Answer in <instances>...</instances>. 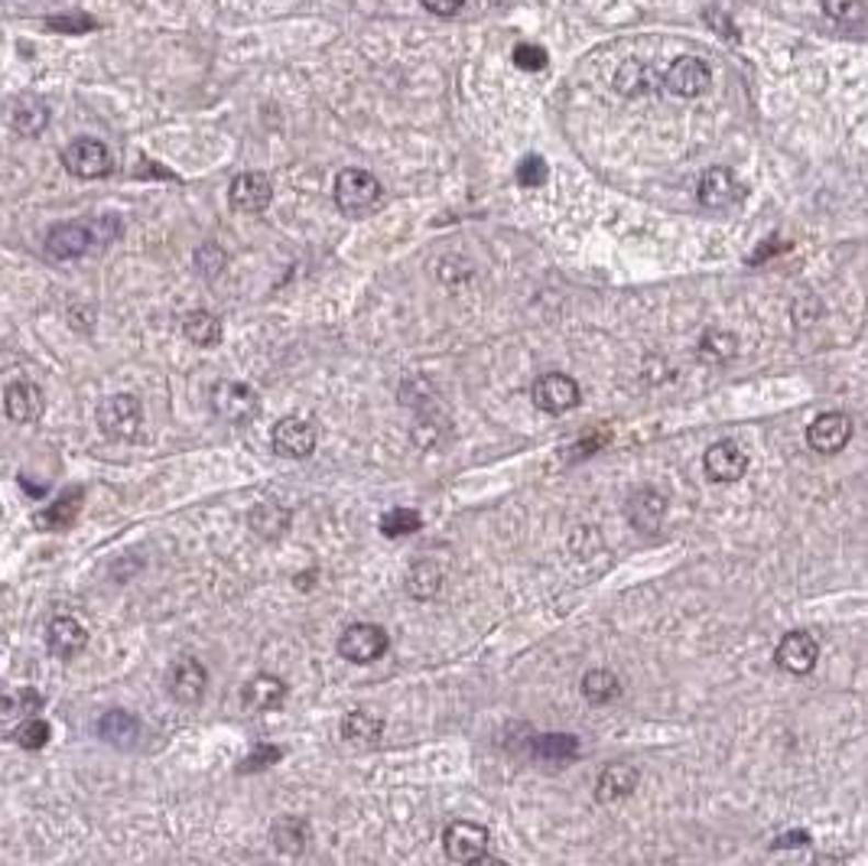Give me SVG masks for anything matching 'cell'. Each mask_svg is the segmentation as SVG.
I'll list each match as a JSON object with an SVG mask.
<instances>
[{
    "instance_id": "obj_21",
    "label": "cell",
    "mask_w": 868,
    "mask_h": 866,
    "mask_svg": "<svg viewBox=\"0 0 868 866\" xmlns=\"http://www.w3.org/2000/svg\"><path fill=\"white\" fill-rule=\"evenodd\" d=\"M245 707L255 710V713H267V710H277L283 707L286 700V684L277 677V674H258L245 684Z\"/></svg>"
},
{
    "instance_id": "obj_11",
    "label": "cell",
    "mask_w": 868,
    "mask_h": 866,
    "mask_svg": "<svg viewBox=\"0 0 868 866\" xmlns=\"http://www.w3.org/2000/svg\"><path fill=\"white\" fill-rule=\"evenodd\" d=\"M702 470L712 482H739L748 473V453L735 440H719L706 450Z\"/></svg>"
},
{
    "instance_id": "obj_9",
    "label": "cell",
    "mask_w": 868,
    "mask_h": 866,
    "mask_svg": "<svg viewBox=\"0 0 868 866\" xmlns=\"http://www.w3.org/2000/svg\"><path fill=\"white\" fill-rule=\"evenodd\" d=\"M530 397L540 410L546 414H566L579 404V385L570 379V375H560V372H546L540 375L533 387H530Z\"/></svg>"
},
{
    "instance_id": "obj_22",
    "label": "cell",
    "mask_w": 868,
    "mask_h": 866,
    "mask_svg": "<svg viewBox=\"0 0 868 866\" xmlns=\"http://www.w3.org/2000/svg\"><path fill=\"white\" fill-rule=\"evenodd\" d=\"M182 333L199 349H215L222 342V319L208 310H192L182 316Z\"/></svg>"
},
{
    "instance_id": "obj_33",
    "label": "cell",
    "mask_w": 868,
    "mask_h": 866,
    "mask_svg": "<svg viewBox=\"0 0 868 866\" xmlns=\"http://www.w3.org/2000/svg\"><path fill=\"white\" fill-rule=\"evenodd\" d=\"M823 13L843 26H866L868 23L866 0H823Z\"/></svg>"
},
{
    "instance_id": "obj_29",
    "label": "cell",
    "mask_w": 868,
    "mask_h": 866,
    "mask_svg": "<svg viewBox=\"0 0 868 866\" xmlns=\"http://www.w3.org/2000/svg\"><path fill=\"white\" fill-rule=\"evenodd\" d=\"M439 586H442V571H439V564H433V561H420V564L410 567V574H407V593H410V596H417V599H433L436 593H439Z\"/></svg>"
},
{
    "instance_id": "obj_19",
    "label": "cell",
    "mask_w": 868,
    "mask_h": 866,
    "mask_svg": "<svg viewBox=\"0 0 868 866\" xmlns=\"http://www.w3.org/2000/svg\"><path fill=\"white\" fill-rule=\"evenodd\" d=\"M46 645H49V652L59 655V659H76V655L88 645V629L79 622V619L59 616V619H53L49 629H46Z\"/></svg>"
},
{
    "instance_id": "obj_8",
    "label": "cell",
    "mask_w": 868,
    "mask_h": 866,
    "mask_svg": "<svg viewBox=\"0 0 868 866\" xmlns=\"http://www.w3.org/2000/svg\"><path fill=\"white\" fill-rule=\"evenodd\" d=\"M849 440H853V420H849L846 414H839V410H826V414H820V417L807 427V447H810L813 453H826V457H833V453H839Z\"/></svg>"
},
{
    "instance_id": "obj_10",
    "label": "cell",
    "mask_w": 868,
    "mask_h": 866,
    "mask_svg": "<svg viewBox=\"0 0 868 866\" xmlns=\"http://www.w3.org/2000/svg\"><path fill=\"white\" fill-rule=\"evenodd\" d=\"M98 241L91 222H63L46 235V255L56 261H76Z\"/></svg>"
},
{
    "instance_id": "obj_39",
    "label": "cell",
    "mask_w": 868,
    "mask_h": 866,
    "mask_svg": "<svg viewBox=\"0 0 868 866\" xmlns=\"http://www.w3.org/2000/svg\"><path fill=\"white\" fill-rule=\"evenodd\" d=\"M0 707H7V710H16V713H23V710H30V707H40V697L33 694V690H23V694H3L0 697Z\"/></svg>"
},
{
    "instance_id": "obj_34",
    "label": "cell",
    "mask_w": 868,
    "mask_h": 866,
    "mask_svg": "<svg viewBox=\"0 0 868 866\" xmlns=\"http://www.w3.org/2000/svg\"><path fill=\"white\" fill-rule=\"evenodd\" d=\"M420 525H424V518H420L417 508H391V511L381 518V531H384L387 538L414 535V531H420Z\"/></svg>"
},
{
    "instance_id": "obj_41",
    "label": "cell",
    "mask_w": 868,
    "mask_h": 866,
    "mask_svg": "<svg viewBox=\"0 0 868 866\" xmlns=\"http://www.w3.org/2000/svg\"><path fill=\"white\" fill-rule=\"evenodd\" d=\"M49 26H53V30H91L94 23H91L88 16H79V20H76V16H72V20L53 16V20H49Z\"/></svg>"
},
{
    "instance_id": "obj_1",
    "label": "cell",
    "mask_w": 868,
    "mask_h": 866,
    "mask_svg": "<svg viewBox=\"0 0 868 866\" xmlns=\"http://www.w3.org/2000/svg\"><path fill=\"white\" fill-rule=\"evenodd\" d=\"M381 195H384V190H381L377 177L368 170L351 167V170H342L336 177V205L346 212L348 218H361V215L374 212Z\"/></svg>"
},
{
    "instance_id": "obj_2",
    "label": "cell",
    "mask_w": 868,
    "mask_h": 866,
    "mask_svg": "<svg viewBox=\"0 0 868 866\" xmlns=\"http://www.w3.org/2000/svg\"><path fill=\"white\" fill-rule=\"evenodd\" d=\"M144 424V407L134 394H111L98 404V427L111 440H134Z\"/></svg>"
},
{
    "instance_id": "obj_16",
    "label": "cell",
    "mask_w": 868,
    "mask_h": 866,
    "mask_svg": "<svg viewBox=\"0 0 868 866\" xmlns=\"http://www.w3.org/2000/svg\"><path fill=\"white\" fill-rule=\"evenodd\" d=\"M3 407L13 424H36L46 410V394L33 382H13L3 391Z\"/></svg>"
},
{
    "instance_id": "obj_23",
    "label": "cell",
    "mask_w": 868,
    "mask_h": 866,
    "mask_svg": "<svg viewBox=\"0 0 868 866\" xmlns=\"http://www.w3.org/2000/svg\"><path fill=\"white\" fill-rule=\"evenodd\" d=\"M98 736H101L104 743L117 746V750H127V746H134V740L140 736V723H137V717H131V713H124V710H108V713L98 720Z\"/></svg>"
},
{
    "instance_id": "obj_27",
    "label": "cell",
    "mask_w": 868,
    "mask_h": 866,
    "mask_svg": "<svg viewBox=\"0 0 868 866\" xmlns=\"http://www.w3.org/2000/svg\"><path fill=\"white\" fill-rule=\"evenodd\" d=\"M384 733V720L368 710H351L342 720V736L348 743H377Z\"/></svg>"
},
{
    "instance_id": "obj_13",
    "label": "cell",
    "mask_w": 868,
    "mask_h": 866,
    "mask_svg": "<svg viewBox=\"0 0 868 866\" xmlns=\"http://www.w3.org/2000/svg\"><path fill=\"white\" fill-rule=\"evenodd\" d=\"M167 687H170V697L176 704H199L205 697V687H208V672L195 659H179L170 668Z\"/></svg>"
},
{
    "instance_id": "obj_25",
    "label": "cell",
    "mask_w": 868,
    "mask_h": 866,
    "mask_svg": "<svg viewBox=\"0 0 868 866\" xmlns=\"http://www.w3.org/2000/svg\"><path fill=\"white\" fill-rule=\"evenodd\" d=\"M248 525H251V531L258 538H263V541H277V538H283L290 531V511L283 505L267 502V505H258L248 515Z\"/></svg>"
},
{
    "instance_id": "obj_37",
    "label": "cell",
    "mask_w": 868,
    "mask_h": 866,
    "mask_svg": "<svg viewBox=\"0 0 868 866\" xmlns=\"http://www.w3.org/2000/svg\"><path fill=\"white\" fill-rule=\"evenodd\" d=\"M515 63H518V69H523V72H540V69H546V53H543V46L523 43V46L515 49Z\"/></svg>"
},
{
    "instance_id": "obj_6",
    "label": "cell",
    "mask_w": 868,
    "mask_h": 866,
    "mask_svg": "<svg viewBox=\"0 0 868 866\" xmlns=\"http://www.w3.org/2000/svg\"><path fill=\"white\" fill-rule=\"evenodd\" d=\"M442 847L452 864H478L488 847V831L472 821H452L442 834Z\"/></svg>"
},
{
    "instance_id": "obj_36",
    "label": "cell",
    "mask_w": 868,
    "mask_h": 866,
    "mask_svg": "<svg viewBox=\"0 0 868 866\" xmlns=\"http://www.w3.org/2000/svg\"><path fill=\"white\" fill-rule=\"evenodd\" d=\"M550 180V167H546V160L543 157H537V154H530V157H523L521 164H518V183L521 187H543Z\"/></svg>"
},
{
    "instance_id": "obj_24",
    "label": "cell",
    "mask_w": 868,
    "mask_h": 866,
    "mask_svg": "<svg viewBox=\"0 0 868 866\" xmlns=\"http://www.w3.org/2000/svg\"><path fill=\"white\" fill-rule=\"evenodd\" d=\"M638 769L634 766H628V763H615V766H608L602 775H599V785H596V791H599V801H621V798H628L634 788H638Z\"/></svg>"
},
{
    "instance_id": "obj_20",
    "label": "cell",
    "mask_w": 868,
    "mask_h": 866,
    "mask_svg": "<svg viewBox=\"0 0 868 866\" xmlns=\"http://www.w3.org/2000/svg\"><path fill=\"white\" fill-rule=\"evenodd\" d=\"M79 511H82V488H66L49 508L36 511L33 521L40 531H66L79 518Z\"/></svg>"
},
{
    "instance_id": "obj_32",
    "label": "cell",
    "mask_w": 868,
    "mask_h": 866,
    "mask_svg": "<svg viewBox=\"0 0 868 866\" xmlns=\"http://www.w3.org/2000/svg\"><path fill=\"white\" fill-rule=\"evenodd\" d=\"M46 124H49V108H46V104H40V101H20V104L13 108V127H16L20 134H26V137L43 134Z\"/></svg>"
},
{
    "instance_id": "obj_4",
    "label": "cell",
    "mask_w": 868,
    "mask_h": 866,
    "mask_svg": "<svg viewBox=\"0 0 868 866\" xmlns=\"http://www.w3.org/2000/svg\"><path fill=\"white\" fill-rule=\"evenodd\" d=\"M387 645H391V639H387V632L381 626L354 622V626H348L342 639H339V655L346 662H351V665H371V662H377L387 652Z\"/></svg>"
},
{
    "instance_id": "obj_26",
    "label": "cell",
    "mask_w": 868,
    "mask_h": 866,
    "mask_svg": "<svg viewBox=\"0 0 868 866\" xmlns=\"http://www.w3.org/2000/svg\"><path fill=\"white\" fill-rule=\"evenodd\" d=\"M664 508H667L664 495H657V492H651V488H641V492L631 498L628 518H631L638 528H644V531H654V528H657V521L664 518Z\"/></svg>"
},
{
    "instance_id": "obj_18",
    "label": "cell",
    "mask_w": 868,
    "mask_h": 866,
    "mask_svg": "<svg viewBox=\"0 0 868 866\" xmlns=\"http://www.w3.org/2000/svg\"><path fill=\"white\" fill-rule=\"evenodd\" d=\"M270 841L277 847V854H286V857H303L313 844V828L306 818H296V814H286L273 824L270 831Z\"/></svg>"
},
{
    "instance_id": "obj_31",
    "label": "cell",
    "mask_w": 868,
    "mask_h": 866,
    "mask_svg": "<svg viewBox=\"0 0 868 866\" xmlns=\"http://www.w3.org/2000/svg\"><path fill=\"white\" fill-rule=\"evenodd\" d=\"M583 694H586L589 704H608V700H615L621 694V681H618L615 672L596 668V672H589L583 677Z\"/></svg>"
},
{
    "instance_id": "obj_14",
    "label": "cell",
    "mask_w": 868,
    "mask_h": 866,
    "mask_svg": "<svg viewBox=\"0 0 868 866\" xmlns=\"http://www.w3.org/2000/svg\"><path fill=\"white\" fill-rule=\"evenodd\" d=\"M739 195H742V187L732 177V170H725V167H712V170H706L699 177L696 199H699L702 209H715V212L719 209H729V205L739 202Z\"/></svg>"
},
{
    "instance_id": "obj_3",
    "label": "cell",
    "mask_w": 868,
    "mask_h": 866,
    "mask_svg": "<svg viewBox=\"0 0 868 866\" xmlns=\"http://www.w3.org/2000/svg\"><path fill=\"white\" fill-rule=\"evenodd\" d=\"M212 410L225 424H251L261 414V394L245 382H218L212 387Z\"/></svg>"
},
{
    "instance_id": "obj_30",
    "label": "cell",
    "mask_w": 868,
    "mask_h": 866,
    "mask_svg": "<svg viewBox=\"0 0 868 866\" xmlns=\"http://www.w3.org/2000/svg\"><path fill=\"white\" fill-rule=\"evenodd\" d=\"M533 753L546 763H566V760L579 756V743L570 733H550V736H540L533 743Z\"/></svg>"
},
{
    "instance_id": "obj_15",
    "label": "cell",
    "mask_w": 868,
    "mask_h": 866,
    "mask_svg": "<svg viewBox=\"0 0 868 866\" xmlns=\"http://www.w3.org/2000/svg\"><path fill=\"white\" fill-rule=\"evenodd\" d=\"M816 659H820V645L810 632H787L775 652V662L778 668L790 674H807L816 668Z\"/></svg>"
},
{
    "instance_id": "obj_38",
    "label": "cell",
    "mask_w": 868,
    "mask_h": 866,
    "mask_svg": "<svg viewBox=\"0 0 868 866\" xmlns=\"http://www.w3.org/2000/svg\"><path fill=\"white\" fill-rule=\"evenodd\" d=\"M280 756H283V753H280L277 746H267V743H263V746H255V750H251V756H248V760L241 763V772L267 769V766H273V763H277Z\"/></svg>"
},
{
    "instance_id": "obj_17",
    "label": "cell",
    "mask_w": 868,
    "mask_h": 866,
    "mask_svg": "<svg viewBox=\"0 0 868 866\" xmlns=\"http://www.w3.org/2000/svg\"><path fill=\"white\" fill-rule=\"evenodd\" d=\"M228 199L238 212H248V215H258L270 205L273 199V187L263 173H241L235 177L232 190H228Z\"/></svg>"
},
{
    "instance_id": "obj_42",
    "label": "cell",
    "mask_w": 868,
    "mask_h": 866,
    "mask_svg": "<svg viewBox=\"0 0 868 866\" xmlns=\"http://www.w3.org/2000/svg\"><path fill=\"white\" fill-rule=\"evenodd\" d=\"M810 837L803 834V831H797V834H787V837H778V844L775 847H803Z\"/></svg>"
},
{
    "instance_id": "obj_12",
    "label": "cell",
    "mask_w": 868,
    "mask_h": 866,
    "mask_svg": "<svg viewBox=\"0 0 868 866\" xmlns=\"http://www.w3.org/2000/svg\"><path fill=\"white\" fill-rule=\"evenodd\" d=\"M712 82V69L696 59V56H680L674 59V66L664 72V86L677 98H696L702 95Z\"/></svg>"
},
{
    "instance_id": "obj_7",
    "label": "cell",
    "mask_w": 868,
    "mask_h": 866,
    "mask_svg": "<svg viewBox=\"0 0 868 866\" xmlns=\"http://www.w3.org/2000/svg\"><path fill=\"white\" fill-rule=\"evenodd\" d=\"M273 453L277 457H286V460H306L316 453V443H319V434L309 420L303 417H283L277 427H273Z\"/></svg>"
},
{
    "instance_id": "obj_5",
    "label": "cell",
    "mask_w": 868,
    "mask_h": 866,
    "mask_svg": "<svg viewBox=\"0 0 868 866\" xmlns=\"http://www.w3.org/2000/svg\"><path fill=\"white\" fill-rule=\"evenodd\" d=\"M63 167L79 180H101L111 173V154L101 140L79 137L63 150Z\"/></svg>"
},
{
    "instance_id": "obj_40",
    "label": "cell",
    "mask_w": 868,
    "mask_h": 866,
    "mask_svg": "<svg viewBox=\"0 0 868 866\" xmlns=\"http://www.w3.org/2000/svg\"><path fill=\"white\" fill-rule=\"evenodd\" d=\"M420 3L436 16H452V13H459L465 7V0H420Z\"/></svg>"
},
{
    "instance_id": "obj_28",
    "label": "cell",
    "mask_w": 868,
    "mask_h": 866,
    "mask_svg": "<svg viewBox=\"0 0 868 866\" xmlns=\"http://www.w3.org/2000/svg\"><path fill=\"white\" fill-rule=\"evenodd\" d=\"M735 356H739V339L725 329H712L699 339V359L702 362L722 365V362H732Z\"/></svg>"
},
{
    "instance_id": "obj_35",
    "label": "cell",
    "mask_w": 868,
    "mask_h": 866,
    "mask_svg": "<svg viewBox=\"0 0 868 866\" xmlns=\"http://www.w3.org/2000/svg\"><path fill=\"white\" fill-rule=\"evenodd\" d=\"M53 740V727L46 720H26L20 730H16V743L23 750H43L46 743Z\"/></svg>"
}]
</instances>
